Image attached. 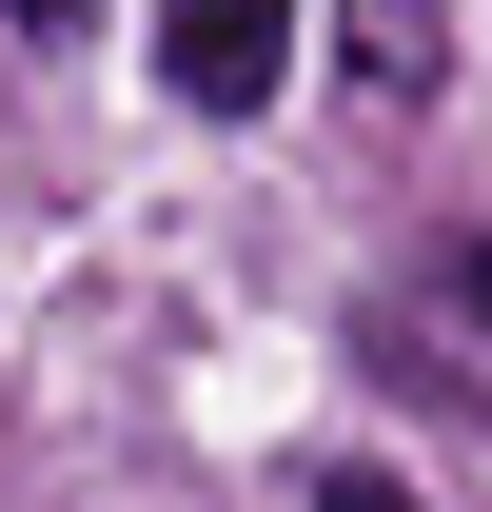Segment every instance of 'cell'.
Returning <instances> with one entry per match:
<instances>
[{"instance_id": "obj_1", "label": "cell", "mask_w": 492, "mask_h": 512, "mask_svg": "<svg viewBox=\"0 0 492 512\" xmlns=\"http://www.w3.org/2000/svg\"><path fill=\"white\" fill-rule=\"evenodd\" d=\"M296 60V0H158V79H178L197 119H256Z\"/></svg>"}, {"instance_id": "obj_2", "label": "cell", "mask_w": 492, "mask_h": 512, "mask_svg": "<svg viewBox=\"0 0 492 512\" xmlns=\"http://www.w3.org/2000/svg\"><path fill=\"white\" fill-rule=\"evenodd\" d=\"M335 40H355V79H374V99H414V79L453 60V0H335Z\"/></svg>"}, {"instance_id": "obj_3", "label": "cell", "mask_w": 492, "mask_h": 512, "mask_svg": "<svg viewBox=\"0 0 492 512\" xmlns=\"http://www.w3.org/2000/svg\"><path fill=\"white\" fill-rule=\"evenodd\" d=\"M315 512H414V493H374V473H335V493H315Z\"/></svg>"}, {"instance_id": "obj_4", "label": "cell", "mask_w": 492, "mask_h": 512, "mask_svg": "<svg viewBox=\"0 0 492 512\" xmlns=\"http://www.w3.org/2000/svg\"><path fill=\"white\" fill-rule=\"evenodd\" d=\"M20 20H79V0H20Z\"/></svg>"}, {"instance_id": "obj_5", "label": "cell", "mask_w": 492, "mask_h": 512, "mask_svg": "<svg viewBox=\"0 0 492 512\" xmlns=\"http://www.w3.org/2000/svg\"><path fill=\"white\" fill-rule=\"evenodd\" d=\"M473 316H492V256H473Z\"/></svg>"}]
</instances>
